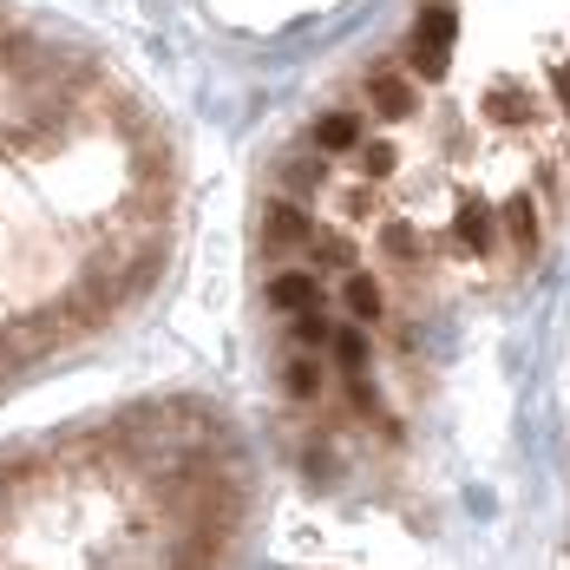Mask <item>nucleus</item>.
I'll return each instance as SVG.
<instances>
[{"instance_id":"1","label":"nucleus","mask_w":570,"mask_h":570,"mask_svg":"<svg viewBox=\"0 0 570 570\" xmlns=\"http://www.w3.org/2000/svg\"><path fill=\"white\" fill-rule=\"evenodd\" d=\"M564 210L570 0H413L263 190V217L342 243L420 315L518 288Z\"/></svg>"},{"instance_id":"2","label":"nucleus","mask_w":570,"mask_h":570,"mask_svg":"<svg viewBox=\"0 0 570 570\" xmlns=\"http://www.w3.org/2000/svg\"><path fill=\"white\" fill-rule=\"evenodd\" d=\"M177 210L165 112L79 33L0 7V394L158 288Z\"/></svg>"},{"instance_id":"3","label":"nucleus","mask_w":570,"mask_h":570,"mask_svg":"<svg viewBox=\"0 0 570 570\" xmlns=\"http://www.w3.org/2000/svg\"><path fill=\"white\" fill-rule=\"evenodd\" d=\"M256 459L204 394H151L0 446V570H236Z\"/></svg>"}]
</instances>
